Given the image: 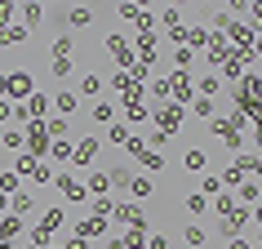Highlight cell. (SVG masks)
<instances>
[{
  "instance_id": "6da1fadb",
  "label": "cell",
  "mask_w": 262,
  "mask_h": 249,
  "mask_svg": "<svg viewBox=\"0 0 262 249\" xmlns=\"http://www.w3.org/2000/svg\"><path fill=\"white\" fill-rule=\"evenodd\" d=\"M23 142H27V156H49V134H45V125L40 120H31L27 125V134H23Z\"/></svg>"
},
{
  "instance_id": "7a4b0ae2",
  "label": "cell",
  "mask_w": 262,
  "mask_h": 249,
  "mask_svg": "<svg viewBox=\"0 0 262 249\" xmlns=\"http://www.w3.org/2000/svg\"><path fill=\"white\" fill-rule=\"evenodd\" d=\"M14 174H27V178H36V182H49V178H54V174H49V165H45V160H36V156H18Z\"/></svg>"
},
{
  "instance_id": "3957f363",
  "label": "cell",
  "mask_w": 262,
  "mask_h": 249,
  "mask_svg": "<svg viewBox=\"0 0 262 249\" xmlns=\"http://www.w3.org/2000/svg\"><path fill=\"white\" fill-rule=\"evenodd\" d=\"M253 169H258V156H240V160H235V165L227 169V182H245L249 174H253Z\"/></svg>"
},
{
  "instance_id": "277c9868",
  "label": "cell",
  "mask_w": 262,
  "mask_h": 249,
  "mask_svg": "<svg viewBox=\"0 0 262 249\" xmlns=\"http://www.w3.org/2000/svg\"><path fill=\"white\" fill-rule=\"evenodd\" d=\"M5 94H18V98H27V94H31V80H27V71H14V76H5Z\"/></svg>"
},
{
  "instance_id": "5b68a950",
  "label": "cell",
  "mask_w": 262,
  "mask_h": 249,
  "mask_svg": "<svg viewBox=\"0 0 262 249\" xmlns=\"http://www.w3.org/2000/svg\"><path fill=\"white\" fill-rule=\"evenodd\" d=\"M94 152H98V138H84V142H76V147H71V160H76V165H89V160H94Z\"/></svg>"
},
{
  "instance_id": "8992f818",
  "label": "cell",
  "mask_w": 262,
  "mask_h": 249,
  "mask_svg": "<svg viewBox=\"0 0 262 249\" xmlns=\"http://www.w3.org/2000/svg\"><path fill=\"white\" fill-rule=\"evenodd\" d=\"M54 107H58V111H62V120H67V116H76V107H80V98L71 94V89H62V94H58V98H54Z\"/></svg>"
},
{
  "instance_id": "52a82bcc",
  "label": "cell",
  "mask_w": 262,
  "mask_h": 249,
  "mask_svg": "<svg viewBox=\"0 0 262 249\" xmlns=\"http://www.w3.org/2000/svg\"><path fill=\"white\" fill-rule=\"evenodd\" d=\"M169 89L178 94V107H182V98H191V89H195V85L187 80V71H173V80H169Z\"/></svg>"
},
{
  "instance_id": "ba28073f",
  "label": "cell",
  "mask_w": 262,
  "mask_h": 249,
  "mask_svg": "<svg viewBox=\"0 0 262 249\" xmlns=\"http://www.w3.org/2000/svg\"><path fill=\"white\" fill-rule=\"evenodd\" d=\"M58 192L67 196V200H84V187L71 178V174H62V178H58Z\"/></svg>"
},
{
  "instance_id": "9c48e42d",
  "label": "cell",
  "mask_w": 262,
  "mask_h": 249,
  "mask_svg": "<svg viewBox=\"0 0 262 249\" xmlns=\"http://www.w3.org/2000/svg\"><path fill=\"white\" fill-rule=\"evenodd\" d=\"M31 209H40L36 200H31L27 192H18V196H9V214H31Z\"/></svg>"
},
{
  "instance_id": "30bf717a",
  "label": "cell",
  "mask_w": 262,
  "mask_h": 249,
  "mask_svg": "<svg viewBox=\"0 0 262 249\" xmlns=\"http://www.w3.org/2000/svg\"><path fill=\"white\" fill-rule=\"evenodd\" d=\"M160 125H165V129H160V134H169V129H173V125H182V107H178V102H169V107L160 111Z\"/></svg>"
},
{
  "instance_id": "8fae6325",
  "label": "cell",
  "mask_w": 262,
  "mask_h": 249,
  "mask_svg": "<svg viewBox=\"0 0 262 249\" xmlns=\"http://www.w3.org/2000/svg\"><path fill=\"white\" fill-rule=\"evenodd\" d=\"M107 169H102V174H89V182H84V192H94V196H107Z\"/></svg>"
},
{
  "instance_id": "7c38bea8",
  "label": "cell",
  "mask_w": 262,
  "mask_h": 249,
  "mask_svg": "<svg viewBox=\"0 0 262 249\" xmlns=\"http://www.w3.org/2000/svg\"><path fill=\"white\" fill-rule=\"evenodd\" d=\"M18 40H27V27H18V23H9V27L0 31V45H18Z\"/></svg>"
},
{
  "instance_id": "4fadbf2b",
  "label": "cell",
  "mask_w": 262,
  "mask_h": 249,
  "mask_svg": "<svg viewBox=\"0 0 262 249\" xmlns=\"http://www.w3.org/2000/svg\"><path fill=\"white\" fill-rule=\"evenodd\" d=\"M67 129H71V120H62V116H58V120H49V129H45V134H49V142H58Z\"/></svg>"
},
{
  "instance_id": "5bb4252c",
  "label": "cell",
  "mask_w": 262,
  "mask_h": 249,
  "mask_svg": "<svg viewBox=\"0 0 262 249\" xmlns=\"http://www.w3.org/2000/svg\"><path fill=\"white\" fill-rule=\"evenodd\" d=\"M71 147H76V142H67V138L49 142V152H54V160H71Z\"/></svg>"
},
{
  "instance_id": "9a60e30c",
  "label": "cell",
  "mask_w": 262,
  "mask_h": 249,
  "mask_svg": "<svg viewBox=\"0 0 262 249\" xmlns=\"http://www.w3.org/2000/svg\"><path fill=\"white\" fill-rule=\"evenodd\" d=\"M71 49H76V40H71L67 31H62V36H58V40H54V58H67Z\"/></svg>"
},
{
  "instance_id": "2e32d148",
  "label": "cell",
  "mask_w": 262,
  "mask_h": 249,
  "mask_svg": "<svg viewBox=\"0 0 262 249\" xmlns=\"http://www.w3.org/2000/svg\"><path fill=\"white\" fill-rule=\"evenodd\" d=\"M0 192H5V196L14 192V196H18V174H9V169H0Z\"/></svg>"
},
{
  "instance_id": "e0dca14e",
  "label": "cell",
  "mask_w": 262,
  "mask_h": 249,
  "mask_svg": "<svg viewBox=\"0 0 262 249\" xmlns=\"http://www.w3.org/2000/svg\"><path fill=\"white\" fill-rule=\"evenodd\" d=\"M182 240H187V245H191V249H200V245H205V240H209V236L200 232V227H187V232H182Z\"/></svg>"
},
{
  "instance_id": "ac0fdd59",
  "label": "cell",
  "mask_w": 262,
  "mask_h": 249,
  "mask_svg": "<svg viewBox=\"0 0 262 249\" xmlns=\"http://www.w3.org/2000/svg\"><path fill=\"white\" fill-rule=\"evenodd\" d=\"M138 160H142V165H147V169H156V174L165 169V160H160V156H156V152H147V147H142V156H138Z\"/></svg>"
},
{
  "instance_id": "d6986e66",
  "label": "cell",
  "mask_w": 262,
  "mask_h": 249,
  "mask_svg": "<svg viewBox=\"0 0 262 249\" xmlns=\"http://www.w3.org/2000/svg\"><path fill=\"white\" fill-rule=\"evenodd\" d=\"M187 214H209V200L205 196H187Z\"/></svg>"
},
{
  "instance_id": "ffe728a7",
  "label": "cell",
  "mask_w": 262,
  "mask_h": 249,
  "mask_svg": "<svg viewBox=\"0 0 262 249\" xmlns=\"http://www.w3.org/2000/svg\"><path fill=\"white\" fill-rule=\"evenodd\" d=\"M49 71H54L58 80H67V76H71V58H54V67H49Z\"/></svg>"
},
{
  "instance_id": "44dd1931",
  "label": "cell",
  "mask_w": 262,
  "mask_h": 249,
  "mask_svg": "<svg viewBox=\"0 0 262 249\" xmlns=\"http://www.w3.org/2000/svg\"><path fill=\"white\" fill-rule=\"evenodd\" d=\"M129 192L134 196H151V178H129Z\"/></svg>"
},
{
  "instance_id": "7402d4cb",
  "label": "cell",
  "mask_w": 262,
  "mask_h": 249,
  "mask_svg": "<svg viewBox=\"0 0 262 249\" xmlns=\"http://www.w3.org/2000/svg\"><path fill=\"white\" fill-rule=\"evenodd\" d=\"M111 116H116V107H111V102H98V107H94V120H98V125H107Z\"/></svg>"
},
{
  "instance_id": "603a6c76",
  "label": "cell",
  "mask_w": 262,
  "mask_h": 249,
  "mask_svg": "<svg viewBox=\"0 0 262 249\" xmlns=\"http://www.w3.org/2000/svg\"><path fill=\"white\" fill-rule=\"evenodd\" d=\"M89 18H94V9H71V27H89Z\"/></svg>"
},
{
  "instance_id": "cb8c5ba5",
  "label": "cell",
  "mask_w": 262,
  "mask_h": 249,
  "mask_svg": "<svg viewBox=\"0 0 262 249\" xmlns=\"http://www.w3.org/2000/svg\"><path fill=\"white\" fill-rule=\"evenodd\" d=\"M0 142H5V147H23V134H18V129H5V134H0Z\"/></svg>"
},
{
  "instance_id": "d4e9b609",
  "label": "cell",
  "mask_w": 262,
  "mask_h": 249,
  "mask_svg": "<svg viewBox=\"0 0 262 249\" xmlns=\"http://www.w3.org/2000/svg\"><path fill=\"white\" fill-rule=\"evenodd\" d=\"M191 102H195V116H205V120L213 116V102H209V98H191Z\"/></svg>"
},
{
  "instance_id": "484cf974",
  "label": "cell",
  "mask_w": 262,
  "mask_h": 249,
  "mask_svg": "<svg viewBox=\"0 0 262 249\" xmlns=\"http://www.w3.org/2000/svg\"><path fill=\"white\" fill-rule=\"evenodd\" d=\"M107 142H116V147H124V142H129V129H124V125H116V129H111V138Z\"/></svg>"
},
{
  "instance_id": "4316f807",
  "label": "cell",
  "mask_w": 262,
  "mask_h": 249,
  "mask_svg": "<svg viewBox=\"0 0 262 249\" xmlns=\"http://www.w3.org/2000/svg\"><path fill=\"white\" fill-rule=\"evenodd\" d=\"M98 89H102V80H98V76H84V80H80V94H98Z\"/></svg>"
},
{
  "instance_id": "83f0119b",
  "label": "cell",
  "mask_w": 262,
  "mask_h": 249,
  "mask_svg": "<svg viewBox=\"0 0 262 249\" xmlns=\"http://www.w3.org/2000/svg\"><path fill=\"white\" fill-rule=\"evenodd\" d=\"M0 236H5V240H9V236H18V214H14V218H5V222H0Z\"/></svg>"
},
{
  "instance_id": "f1b7e54d",
  "label": "cell",
  "mask_w": 262,
  "mask_h": 249,
  "mask_svg": "<svg viewBox=\"0 0 262 249\" xmlns=\"http://www.w3.org/2000/svg\"><path fill=\"white\" fill-rule=\"evenodd\" d=\"M187 169H205V152H187Z\"/></svg>"
},
{
  "instance_id": "f546056e",
  "label": "cell",
  "mask_w": 262,
  "mask_h": 249,
  "mask_svg": "<svg viewBox=\"0 0 262 249\" xmlns=\"http://www.w3.org/2000/svg\"><path fill=\"white\" fill-rule=\"evenodd\" d=\"M240 196H245L249 205H253V200H258V182H245V187H240Z\"/></svg>"
},
{
  "instance_id": "4dcf8cb0",
  "label": "cell",
  "mask_w": 262,
  "mask_h": 249,
  "mask_svg": "<svg viewBox=\"0 0 262 249\" xmlns=\"http://www.w3.org/2000/svg\"><path fill=\"white\" fill-rule=\"evenodd\" d=\"M23 14H27V23H40V18H45V9H40V5H27Z\"/></svg>"
},
{
  "instance_id": "1f68e13d",
  "label": "cell",
  "mask_w": 262,
  "mask_h": 249,
  "mask_svg": "<svg viewBox=\"0 0 262 249\" xmlns=\"http://www.w3.org/2000/svg\"><path fill=\"white\" fill-rule=\"evenodd\" d=\"M9 18H14V5H0V31L9 27Z\"/></svg>"
},
{
  "instance_id": "d6a6232c",
  "label": "cell",
  "mask_w": 262,
  "mask_h": 249,
  "mask_svg": "<svg viewBox=\"0 0 262 249\" xmlns=\"http://www.w3.org/2000/svg\"><path fill=\"white\" fill-rule=\"evenodd\" d=\"M147 249H169V240H165V236H151V240H147Z\"/></svg>"
},
{
  "instance_id": "836d02e7",
  "label": "cell",
  "mask_w": 262,
  "mask_h": 249,
  "mask_svg": "<svg viewBox=\"0 0 262 249\" xmlns=\"http://www.w3.org/2000/svg\"><path fill=\"white\" fill-rule=\"evenodd\" d=\"M62 249H89V240H84V236H76V240H67Z\"/></svg>"
},
{
  "instance_id": "e575fe53",
  "label": "cell",
  "mask_w": 262,
  "mask_h": 249,
  "mask_svg": "<svg viewBox=\"0 0 262 249\" xmlns=\"http://www.w3.org/2000/svg\"><path fill=\"white\" fill-rule=\"evenodd\" d=\"M231 249H253V245H249L245 236H235V240H231Z\"/></svg>"
},
{
  "instance_id": "d590c367",
  "label": "cell",
  "mask_w": 262,
  "mask_h": 249,
  "mask_svg": "<svg viewBox=\"0 0 262 249\" xmlns=\"http://www.w3.org/2000/svg\"><path fill=\"white\" fill-rule=\"evenodd\" d=\"M0 214H9V196L0 192Z\"/></svg>"
},
{
  "instance_id": "8d00e7d4",
  "label": "cell",
  "mask_w": 262,
  "mask_h": 249,
  "mask_svg": "<svg viewBox=\"0 0 262 249\" xmlns=\"http://www.w3.org/2000/svg\"><path fill=\"white\" fill-rule=\"evenodd\" d=\"M5 116H9V107H5V102H0V125H5Z\"/></svg>"
},
{
  "instance_id": "74e56055",
  "label": "cell",
  "mask_w": 262,
  "mask_h": 249,
  "mask_svg": "<svg viewBox=\"0 0 262 249\" xmlns=\"http://www.w3.org/2000/svg\"><path fill=\"white\" fill-rule=\"evenodd\" d=\"M0 249H14V245H9V240H0Z\"/></svg>"
},
{
  "instance_id": "f35d334b",
  "label": "cell",
  "mask_w": 262,
  "mask_h": 249,
  "mask_svg": "<svg viewBox=\"0 0 262 249\" xmlns=\"http://www.w3.org/2000/svg\"><path fill=\"white\" fill-rule=\"evenodd\" d=\"M27 249H36V245H27Z\"/></svg>"
}]
</instances>
